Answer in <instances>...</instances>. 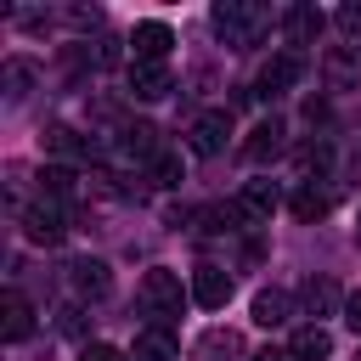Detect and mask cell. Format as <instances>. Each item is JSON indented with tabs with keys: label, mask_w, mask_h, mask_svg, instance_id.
Wrapping results in <instances>:
<instances>
[{
	"label": "cell",
	"mask_w": 361,
	"mask_h": 361,
	"mask_svg": "<svg viewBox=\"0 0 361 361\" xmlns=\"http://www.w3.org/2000/svg\"><path fill=\"white\" fill-rule=\"evenodd\" d=\"M209 23H214V34L231 45V51H248V45H259L265 34H271V11L265 6H254V0H220L214 11H209Z\"/></svg>",
	"instance_id": "cell-1"
},
{
	"label": "cell",
	"mask_w": 361,
	"mask_h": 361,
	"mask_svg": "<svg viewBox=\"0 0 361 361\" xmlns=\"http://www.w3.org/2000/svg\"><path fill=\"white\" fill-rule=\"evenodd\" d=\"M141 305L152 310V322H158V327H169V316H180V305H186L180 271H169V265H152V271L141 276Z\"/></svg>",
	"instance_id": "cell-2"
},
{
	"label": "cell",
	"mask_w": 361,
	"mask_h": 361,
	"mask_svg": "<svg viewBox=\"0 0 361 361\" xmlns=\"http://www.w3.org/2000/svg\"><path fill=\"white\" fill-rule=\"evenodd\" d=\"M299 73H305V56H299V51H282V56H271V62L259 68V79H254V96L276 102L282 90H293V85H299Z\"/></svg>",
	"instance_id": "cell-3"
},
{
	"label": "cell",
	"mask_w": 361,
	"mask_h": 361,
	"mask_svg": "<svg viewBox=\"0 0 361 361\" xmlns=\"http://www.w3.org/2000/svg\"><path fill=\"white\" fill-rule=\"evenodd\" d=\"M186 135H192V152H197V158H220V152H226V135H231V113H226V107H209V113L192 118Z\"/></svg>",
	"instance_id": "cell-4"
},
{
	"label": "cell",
	"mask_w": 361,
	"mask_h": 361,
	"mask_svg": "<svg viewBox=\"0 0 361 361\" xmlns=\"http://www.w3.org/2000/svg\"><path fill=\"white\" fill-rule=\"evenodd\" d=\"M169 45H175V28L158 23V17L130 28V56H135V62H169Z\"/></svg>",
	"instance_id": "cell-5"
},
{
	"label": "cell",
	"mask_w": 361,
	"mask_h": 361,
	"mask_svg": "<svg viewBox=\"0 0 361 361\" xmlns=\"http://www.w3.org/2000/svg\"><path fill=\"white\" fill-rule=\"evenodd\" d=\"M68 288H73L79 299H107V288H113V271H107V259H96V254L73 259V265H68Z\"/></svg>",
	"instance_id": "cell-6"
},
{
	"label": "cell",
	"mask_w": 361,
	"mask_h": 361,
	"mask_svg": "<svg viewBox=\"0 0 361 361\" xmlns=\"http://www.w3.org/2000/svg\"><path fill=\"white\" fill-rule=\"evenodd\" d=\"M322 23H327V17H322L316 6H288V11H282V39H288L293 51H305V45L322 39Z\"/></svg>",
	"instance_id": "cell-7"
},
{
	"label": "cell",
	"mask_w": 361,
	"mask_h": 361,
	"mask_svg": "<svg viewBox=\"0 0 361 361\" xmlns=\"http://www.w3.org/2000/svg\"><path fill=\"white\" fill-rule=\"evenodd\" d=\"M169 62H130V96L135 102H158V96H169Z\"/></svg>",
	"instance_id": "cell-8"
},
{
	"label": "cell",
	"mask_w": 361,
	"mask_h": 361,
	"mask_svg": "<svg viewBox=\"0 0 361 361\" xmlns=\"http://www.w3.org/2000/svg\"><path fill=\"white\" fill-rule=\"evenodd\" d=\"M130 361H180V338L169 333V327H141L135 333V350H130Z\"/></svg>",
	"instance_id": "cell-9"
},
{
	"label": "cell",
	"mask_w": 361,
	"mask_h": 361,
	"mask_svg": "<svg viewBox=\"0 0 361 361\" xmlns=\"http://www.w3.org/2000/svg\"><path fill=\"white\" fill-rule=\"evenodd\" d=\"M282 135H288L282 118H259V124L248 130V141H243V158H248V164H271V158L282 152Z\"/></svg>",
	"instance_id": "cell-10"
},
{
	"label": "cell",
	"mask_w": 361,
	"mask_h": 361,
	"mask_svg": "<svg viewBox=\"0 0 361 361\" xmlns=\"http://www.w3.org/2000/svg\"><path fill=\"white\" fill-rule=\"evenodd\" d=\"M192 299H197L203 310H220V305L231 299V276H226L220 265H197V271H192Z\"/></svg>",
	"instance_id": "cell-11"
},
{
	"label": "cell",
	"mask_w": 361,
	"mask_h": 361,
	"mask_svg": "<svg viewBox=\"0 0 361 361\" xmlns=\"http://www.w3.org/2000/svg\"><path fill=\"white\" fill-rule=\"evenodd\" d=\"M288 355H293V361H327V355H333V333H327L322 322H305V327H293Z\"/></svg>",
	"instance_id": "cell-12"
},
{
	"label": "cell",
	"mask_w": 361,
	"mask_h": 361,
	"mask_svg": "<svg viewBox=\"0 0 361 361\" xmlns=\"http://www.w3.org/2000/svg\"><path fill=\"white\" fill-rule=\"evenodd\" d=\"M243 214L254 220V226H265L271 214H276V203H282V192H276V180H243Z\"/></svg>",
	"instance_id": "cell-13"
},
{
	"label": "cell",
	"mask_w": 361,
	"mask_h": 361,
	"mask_svg": "<svg viewBox=\"0 0 361 361\" xmlns=\"http://www.w3.org/2000/svg\"><path fill=\"white\" fill-rule=\"evenodd\" d=\"M0 316H6V322H0V333H6L11 344H23V338L34 333V305H28V299H23L17 288H11L6 299H0Z\"/></svg>",
	"instance_id": "cell-14"
},
{
	"label": "cell",
	"mask_w": 361,
	"mask_h": 361,
	"mask_svg": "<svg viewBox=\"0 0 361 361\" xmlns=\"http://www.w3.org/2000/svg\"><path fill=\"white\" fill-rule=\"evenodd\" d=\"M0 79H6V107H23L28 90H34V79H39V68H34L28 56H11V62L0 68Z\"/></svg>",
	"instance_id": "cell-15"
},
{
	"label": "cell",
	"mask_w": 361,
	"mask_h": 361,
	"mask_svg": "<svg viewBox=\"0 0 361 361\" xmlns=\"http://www.w3.org/2000/svg\"><path fill=\"white\" fill-rule=\"evenodd\" d=\"M39 147H45L51 158H62V164H68V158H90V152H96V147H90L79 130H68V124H51V130L39 135Z\"/></svg>",
	"instance_id": "cell-16"
},
{
	"label": "cell",
	"mask_w": 361,
	"mask_h": 361,
	"mask_svg": "<svg viewBox=\"0 0 361 361\" xmlns=\"http://www.w3.org/2000/svg\"><path fill=\"white\" fill-rule=\"evenodd\" d=\"M23 231H28V243H62V214H56V203H34L28 214H23Z\"/></svg>",
	"instance_id": "cell-17"
},
{
	"label": "cell",
	"mask_w": 361,
	"mask_h": 361,
	"mask_svg": "<svg viewBox=\"0 0 361 361\" xmlns=\"http://www.w3.org/2000/svg\"><path fill=\"white\" fill-rule=\"evenodd\" d=\"M299 299H305L310 316H333V310H344V293H338L333 276H310V282L299 288Z\"/></svg>",
	"instance_id": "cell-18"
},
{
	"label": "cell",
	"mask_w": 361,
	"mask_h": 361,
	"mask_svg": "<svg viewBox=\"0 0 361 361\" xmlns=\"http://www.w3.org/2000/svg\"><path fill=\"white\" fill-rule=\"evenodd\" d=\"M118 147H124V158H141V164H152V158L164 152V141H158L152 124H124V130H118Z\"/></svg>",
	"instance_id": "cell-19"
},
{
	"label": "cell",
	"mask_w": 361,
	"mask_h": 361,
	"mask_svg": "<svg viewBox=\"0 0 361 361\" xmlns=\"http://www.w3.org/2000/svg\"><path fill=\"white\" fill-rule=\"evenodd\" d=\"M254 322L259 327H282L288 322V293L282 288H259L254 293Z\"/></svg>",
	"instance_id": "cell-20"
},
{
	"label": "cell",
	"mask_w": 361,
	"mask_h": 361,
	"mask_svg": "<svg viewBox=\"0 0 361 361\" xmlns=\"http://www.w3.org/2000/svg\"><path fill=\"white\" fill-rule=\"evenodd\" d=\"M197 355H203V361H231V355H243V338H237L231 327H226V333L214 327V333H209V338L197 344Z\"/></svg>",
	"instance_id": "cell-21"
},
{
	"label": "cell",
	"mask_w": 361,
	"mask_h": 361,
	"mask_svg": "<svg viewBox=\"0 0 361 361\" xmlns=\"http://www.w3.org/2000/svg\"><path fill=\"white\" fill-rule=\"evenodd\" d=\"M147 175H152V186H180V175H186V169H180V152L164 147V152L147 164Z\"/></svg>",
	"instance_id": "cell-22"
},
{
	"label": "cell",
	"mask_w": 361,
	"mask_h": 361,
	"mask_svg": "<svg viewBox=\"0 0 361 361\" xmlns=\"http://www.w3.org/2000/svg\"><path fill=\"white\" fill-rule=\"evenodd\" d=\"M39 192H45L51 203L68 197V192H73V169H68V164H45V169H39Z\"/></svg>",
	"instance_id": "cell-23"
},
{
	"label": "cell",
	"mask_w": 361,
	"mask_h": 361,
	"mask_svg": "<svg viewBox=\"0 0 361 361\" xmlns=\"http://www.w3.org/2000/svg\"><path fill=\"white\" fill-rule=\"evenodd\" d=\"M293 214H299V220H322V214H327V192H316V186L293 192Z\"/></svg>",
	"instance_id": "cell-24"
},
{
	"label": "cell",
	"mask_w": 361,
	"mask_h": 361,
	"mask_svg": "<svg viewBox=\"0 0 361 361\" xmlns=\"http://www.w3.org/2000/svg\"><path fill=\"white\" fill-rule=\"evenodd\" d=\"M327 164V141H305L299 147V169H322Z\"/></svg>",
	"instance_id": "cell-25"
},
{
	"label": "cell",
	"mask_w": 361,
	"mask_h": 361,
	"mask_svg": "<svg viewBox=\"0 0 361 361\" xmlns=\"http://www.w3.org/2000/svg\"><path fill=\"white\" fill-rule=\"evenodd\" d=\"M338 28H344L350 39H361V6H338Z\"/></svg>",
	"instance_id": "cell-26"
},
{
	"label": "cell",
	"mask_w": 361,
	"mask_h": 361,
	"mask_svg": "<svg viewBox=\"0 0 361 361\" xmlns=\"http://www.w3.org/2000/svg\"><path fill=\"white\" fill-rule=\"evenodd\" d=\"M79 361H124V355H118L113 344H85V350H79Z\"/></svg>",
	"instance_id": "cell-27"
},
{
	"label": "cell",
	"mask_w": 361,
	"mask_h": 361,
	"mask_svg": "<svg viewBox=\"0 0 361 361\" xmlns=\"http://www.w3.org/2000/svg\"><path fill=\"white\" fill-rule=\"evenodd\" d=\"M344 322L361 333V288H355V293H344Z\"/></svg>",
	"instance_id": "cell-28"
},
{
	"label": "cell",
	"mask_w": 361,
	"mask_h": 361,
	"mask_svg": "<svg viewBox=\"0 0 361 361\" xmlns=\"http://www.w3.org/2000/svg\"><path fill=\"white\" fill-rule=\"evenodd\" d=\"M62 333H85V310H62Z\"/></svg>",
	"instance_id": "cell-29"
},
{
	"label": "cell",
	"mask_w": 361,
	"mask_h": 361,
	"mask_svg": "<svg viewBox=\"0 0 361 361\" xmlns=\"http://www.w3.org/2000/svg\"><path fill=\"white\" fill-rule=\"evenodd\" d=\"M254 361H293V355H288V350H271V344H265V350H254Z\"/></svg>",
	"instance_id": "cell-30"
}]
</instances>
